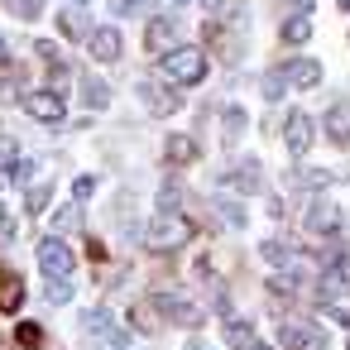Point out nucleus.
Masks as SVG:
<instances>
[{
    "label": "nucleus",
    "instance_id": "f257e3e1",
    "mask_svg": "<svg viewBox=\"0 0 350 350\" xmlns=\"http://www.w3.org/2000/svg\"><path fill=\"white\" fill-rule=\"evenodd\" d=\"M187 240H192V221L178 216V211H159V216L149 221V230H144V245H149L154 254H173V250H183Z\"/></svg>",
    "mask_w": 350,
    "mask_h": 350
},
{
    "label": "nucleus",
    "instance_id": "f03ea898",
    "mask_svg": "<svg viewBox=\"0 0 350 350\" xmlns=\"http://www.w3.org/2000/svg\"><path fill=\"white\" fill-rule=\"evenodd\" d=\"M159 72L168 77V87H197L206 77V53L202 49H173V53H163Z\"/></svg>",
    "mask_w": 350,
    "mask_h": 350
},
{
    "label": "nucleus",
    "instance_id": "7ed1b4c3",
    "mask_svg": "<svg viewBox=\"0 0 350 350\" xmlns=\"http://www.w3.org/2000/svg\"><path fill=\"white\" fill-rule=\"evenodd\" d=\"M82 331H92L101 345H111V350H125L130 345V331L106 312V307H92V312H82Z\"/></svg>",
    "mask_w": 350,
    "mask_h": 350
},
{
    "label": "nucleus",
    "instance_id": "20e7f679",
    "mask_svg": "<svg viewBox=\"0 0 350 350\" xmlns=\"http://www.w3.org/2000/svg\"><path fill=\"white\" fill-rule=\"evenodd\" d=\"M72 264H77V254H72L58 235L39 240V269H44L49 278H68V273H72Z\"/></svg>",
    "mask_w": 350,
    "mask_h": 350
},
{
    "label": "nucleus",
    "instance_id": "39448f33",
    "mask_svg": "<svg viewBox=\"0 0 350 350\" xmlns=\"http://www.w3.org/2000/svg\"><path fill=\"white\" fill-rule=\"evenodd\" d=\"M154 307H159V317H163V321L202 326V307H197L192 297H183V293H159V297H154Z\"/></svg>",
    "mask_w": 350,
    "mask_h": 350
},
{
    "label": "nucleus",
    "instance_id": "423d86ee",
    "mask_svg": "<svg viewBox=\"0 0 350 350\" xmlns=\"http://www.w3.org/2000/svg\"><path fill=\"white\" fill-rule=\"evenodd\" d=\"M312 135H317V125H312V116H307V111H293V116L283 120V144H288V154H293V159H302V154L312 149Z\"/></svg>",
    "mask_w": 350,
    "mask_h": 350
},
{
    "label": "nucleus",
    "instance_id": "0eeeda50",
    "mask_svg": "<svg viewBox=\"0 0 350 350\" xmlns=\"http://www.w3.org/2000/svg\"><path fill=\"white\" fill-rule=\"evenodd\" d=\"M25 111H29L34 120H44V125H58V120H63V92H53V87H49V92H29V96H25Z\"/></svg>",
    "mask_w": 350,
    "mask_h": 350
},
{
    "label": "nucleus",
    "instance_id": "6e6552de",
    "mask_svg": "<svg viewBox=\"0 0 350 350\" xmlns=\"http://www.w3.org/2000/svg\"><path fill=\"white\" fill-rule=\"evenodd\" d=\"M87 49H92V58H96V63H116L125 44H120V29H116V25H101V29H92V34H87Z\"/></svg>",
    "mask_w": 350,
    "mask_h": 350
},
{
    "label": "nucleus",
    "instance_id": "1a4fd4ad",
    "mask_svg": "<svg viewBox=\"0 0 350 350\" xmlns=\"http://www.w3.org/2000/svg\"><path fill=\"white\" fill-rule=\"evenodd\" d=\"M278 340H283L288 350H321V345H326V336H321L317 326H307V321H283Z\"/></svg>",
    "mask_w": 350,
    "mask_h": 350
},
{
    "label": "nucleus",
    "instance_id": "9d476101",
    "mask_svg": "<svg viewBox=\"0 0 350 350\" xmlns=\"http://www.w3.org/2000/svg\"><path fill=\"white\" fill-rule=\"evenodd\" d=\"M173 39H178V25H173L168 15L149 20V29H144V49H149V53H173V49H178Z\"/></svg>",
    "mask_w": 350,
    "mask_h": 350
},
{
    "label": "nucleus",
    "instance_id": "9b49d317",
    "mask_svg": "<svg viewBox=\"0 0 350 350\" xmlns=\"http://www.w3.org/2000/svg\"><path fill=\"white\" fill-rule=\"evenodd\" d=\"M139 96H144V106H149L154 116H173V111L183 106V96H178L173 87H159V82H139Z\"/></svg>",
    "mask_w": 350,
    "mask_h": 350
},
{
    "label": "nucleus",
    "instance_id": "f8f14e48",
    "mask_svg": "<svg viewBox=\"0 0 350 350\" xmlns=\"http://www.w3.org/2000/svg\"><path fill=\"white\" fill-rule=\"evenodd\" d=\"M336 226H340V211H336L326 197H317V202L307 206V230H312V235H331Z\"/></svg>",
    "mask_w": 350,
    "mask_h": 350
},
{
    "label": "nucleus",
    "instance_id": "ddd939ff",
    "mask_svg": "<svg viewBox=\"0 0 350 350\" xmlns=\"http://www.w3.org/2000/svg\"><path fill=\"white\" fill-rule=\"evenodd\" d=\"M326 139L340 144V149H350V101H336L326 111Z\"/></svg>",
    "mask_w": 350,
    "mask_h": 350
},
{
    "label": "nucleus",
    "instance_id": "4468645a",
    "mask_svg": "<svg viewBox=\"0 0 350 350\" xmlns=\"http://www.w3.org/2000/svg\"><path fill=\"white\" fill-rule=\"evenodd\" d=\"M20 302H25V278L0 264V312H20Z\"/></svg>",
    "mask_w": 350,
    "mask_h": 350
},
{
    "label": "nucleus",
    "instance_id": "2eb2a0df",
    "mask_svg": "<svg viewBox=\"0 0 350 350\" xmlns=\"http://www.w3.org/2000/svg\"><path fill=\"white\" fill-rule=\"evenodd\" d=\"M283 82H293V87H317V82H321V63H317V58H293V63L283 68Z\"/></svg>",
    "mask_w": 350,
    "mask_h": 350
},
{
    "label": "nucleus",
    "instance_id": "dca6fc26",
    "mask_svg": "<svg viewBox=\"0 0 350 350\" xmlns=\"http://www.w3.org/2000/svg\"><path fill=\"white\" fill-rule=\"evenodd\" d=\"M345 288H350V264H345V259L326 264V273H321V297H340Z\"/></svg>",
    "mask_w": 350,
    "mask_h": 350
},
{
    "label": "nucleus",
    "instance_id": "f3484780",
    "mask_svg": "<svg viewBox=\"0 0 350 350\" xmlns=\"http://www.w3.org/2000/svg\"><path fill=\"white\" fill-rule=\"evenodd\" d=\"M82 106L87 111H106L111 106V87L101 77H82Z\"/></svg>",
    "mask_w": 350,
    "mask_h": 350
},
{
    "label": "nucleus",
    "instance_id": "a211bd4d",
    "mask_svg": "<svg viewBox=\"0 0 350 350\" xmlns=\"http://www.w3.org/2000/svg\"><path fill=\"white\" fill-rule=\"evenodd\" d=\"M130 326H135V331H144V336L163 326V317H159V307H154V297H149V302H135V312H130Z\"/></svg>",
    "mask_w": 350,
    "mask_h": 350
},
{
    "label": "nucleus",
    "instance_id": "6ab92c4d",
    "mask_svg": "<svg viewBox=\"0 0 350 350\" xmlns=\"http://www.w3.org/2000/svg\"><path fill=\"white\" fill-rule=\"evenodd\" d=\"M163 159H168V163H178V168H183V163H192V159H197V144H192V139H187V135H173V139H168V144H163Z\"/></svg>",
    "mask_w": 350,
    "mask_h": 350
},
{
    "label": "nucleus",
    "instance_id": "aec40b11",
    "mask_svg": "<svg viewBox=\"0 0 350 350\" xmlns=\"http://www.w3.org/2000/svg\"><path fill=\"white\" fill-rule=\"evenodd\" d=\"M226 183L235 187V192H259V163L250 159V163H240L235 173H226Z\"/></svg>",
    "mask_w": 350,
    "mask_h": 350
},
{
    "label": "nucleus",
    "instance_id": "412c9836",
    "mask_svg": "<svg viewBox=\"0 0 350 350\" xmlns=\"http://www.w3.org/2000/svg\"><path fill=\"white\" fill-rule=\"evenodd\" d=\"M226 345L250 350V345H254V326H250V321H240V317H226Z\"/></svg>",
    "mask_w": 350,
    "mask_h": 350
},
{
    "label": "nucleus",
    "instance_id": "4be33fe9",
    "mask_svg": "<svg viewBox=\"0 0 350 350\" xmlns=\"http://www.w3.org/2000/svg\"><path fill=\"white\" fill-rule=\"evenodd\" d=\"M307 39H312V20L307 15H293L283 25V44H307Z\"/></svg>",
    "mask_w": 350,
    "mask_h": 350
},
{
    "label": "nucleus",
    "instance_id": "5701e85b",
    "mask_svg": "<svg viewBox=\"0 0 350 350\" xmlns=\"http://www.w3.org/2000/svg\"><path fill=\"white\" fill-rule=\"evenodd\" d=\"M58 29H63L68 39H82V34H92V29H87V20H82L77 10H63V15H58Z\"/></svg>",
    "mask_w": 350,
    "mask_h": 350
},
{
    "label": "nucleus",
    "instance_id": "b1692460",
    "mask_svg": "<svg viewBox=\"0 0 350 350\" xmlns=\"http://www.w3.org/2000/svg\"><path fill=\"white\" fill-rule=\"evenodd\" d=\"M264 259H269L273 269H288V264H293V250H288L283 240H264Z\"/></svg>",
    "mask_w": 350,
    "mask_h": 350
},
{
    "label": "nucleus",
    "instance_id": "393cba45",
    "mask_svg": "<svg viewBox=\"0 0 350 350\" xmlns=\"http://www.w3.org/2000/svg\"><path fill=\"white\" fill-rule=\"evenodd\" d=\"M15 340H20L25 350H39V345H44V326H39V321H20Z\"/></svg>",
    "mask_w": 350,
    "mask_h": 350
},
{
    "label": "nucleus",
    "instance_id": "a878e982",
    "mask_svg": "<svg viewBox=\"0 0 350 350\" xmlns=\"http://www.w3.org/2000/svg\"><path fill=\"white\" fill-rule=\"evenodd\" d=\"M216 211H221V221H226V226H245V206H240V202L216 197Z\"/></svg>",
    "mask_w": 350,
    "mask_h": 350
},
{
    "label": "nucleus",
    "instance_id": "bb28decb",
    "mask_svg": "<svg viewBox=\"0 0 350 350\" xmlns=\"http://www.w3.org/2000/svg\"><path fill=\"white\" fill-rule=\"evenodd\" d=\"M240 135H245V111L230 106V111H226V144H235Z\"/></svg>",
    "mask_w": 350,
    "mask_h": 350
},
{
    "label": "nucleus",
    "instance_id": "cd10ccee",
    "mask_svg": "<svg viewBox=\"0 0 350 350\" xmlns=\"http://www.w3.org/2000/svg\"><path fill=\"white\" fill-rule=\"evenodd\" d=\"M5 10L20 15V20H34V15L44 10V0H5Z\"/></svg>",
    "mask_w": 350,
    "mask_h": 350
},
{
    "label": "nucleus",
    "instance_id": "c85d7f7f",
    "mask_svg": "<svg viewBox=\"0 0 350 350\" xmlns=\"http://www.w3.org/2000/svg\"><path fill=\"white\" fill-rule=\"evenodd\" d=\"M53 226H58V230H77V226H82V206H63V211L53 216Z\"/></svg>",
    "mask_w": 350,
    "mask_h": 350
},
{
    "label": "nucleus",
    "instance_id": "c756f323",
    "mask_svg": "<svg viewBox=\"0 0 350 350\" xmlns=\"http://www.w3.org/2000/svg\"><path fill=\"white\" fill-rule=\"evenodd\" d=\"M49 302L58 307V302H72V283L68 278H49Z\"/></svg>",
    "mask_w": 350,
    "mask_h": 350
},
{
    "label": "nucleus",
    "instance_id": "7c9ffc66",
    "mask_svg": "<svg viewBox=\"0 0 350 350\" xmlns=\"http://www.w3.org/2000/svg\"><path fill=\"white\" fill-rule=\"evenodd\" d=\"M34 53H39L49 68H63V53H58V44H49V39H39V44H34Z\"/></svg>",
    "mask_w": 350,
    "mask_h": 350
},
{
    "label": "nucleus",
    "instance_id": "2f4dec72",
    "mask_svg": "<svg viewBox=\"0 0 350 350\" xmlns=\"http://www.w3.org/2000/svg\"><path fill=\"white\" fill-rule=\"evenodd\" d=\"M283 87H288V82H283V68H278V72H264V96H269V101H278Z\"/></svg>",
    "mask_w": 350,
    "mask_h": 350
},
{
    "label": "nucleus",
    "instance_id": "473e14b6",
    "mask_svg": "<svg viewBox=\"0 0 350 350\" xmlns=\"http://www.w3.org/2000/svg\"><path fill=\"white\" fill-rule=\"evenodd\" d=\"M49 197H53V187H49V183H34V187H29V211H44Z\"/></svg>",
    "mask_w": 350,
    "mask_h": 350
},
{
    "label": "nucleus",
    "instance_id": "72a5a7b5",
    "mask_svg": "<svg viewBox=\"0 0 350 350\" xmlns=\"http://www.w3.org/2000/svg\"><path fill=\"white\" fill-rule=\"evenodd\" d=\"M178 202H183V187H178V183H163V192H159V211H173Z\"/></svg>",
    "mask_w": 350,
    "mask_h": 350
},
{
    "label": "nucleus",
    "instance_id": "f704fd0d",
    "mask_svg": "<svg viewBox=\"0 0 350 350\" xmlns=\"http://www.w3.org/2000/svg\"><path fill=\"white\" fill-rule=\"evenodd\" d=\"M297 183H302V187H326L331 173H326V168H307V173H297Z\"/></svg>",
    "mask_w": 350,
    "mask_h": 350
},
{
    "label": "nucleus",
    "instance_id": "c9c22d12",
    "mask_svg": "<svg viewBox=\"0 0 350 350\" xmlns=\"http://www.w3.org/2000/svg\"><path fill=\"white\" fill-rule=\"evenodd\" d=\"M111 10L116 15H139V10H149V0H111Z\"/></svg>",
    "mask_w": 350,
    "mask_h": 350
},
{
    "label": "nucleus",
    "instance_id": "e433bc0d",
    "mask_svg": "<svg viewBox=\"0 0 350 350\" xmlns=\"http://www.w3.org/2000/svg\"><path fill=\"white\" fill-rule=\"evenodd\" d=\"M92 192H96V178H77V183H72V197H77V202H87Z\"/></svg>",
    "mask_w": 350,
    "mask_h": 350
},
{
    "label": "nucleus",
    "instance_id": "4c0bfd02",
    "mask_svg": "<svg viewBox=\"0 0 350 350\" xmlns=\"http://www.w3.org/2000/svg\"><path fill=\"white\" fill-rule=\"evenodd\" d=\"M10 178H15V183H29V178H34V163H29V159H20V163L10 168Z\"/></svg>",
    "mask_w": 350,
    "mask_h": 350
},
{
    "label": "nucleus",
    "instance_id": "58836bf2",
    "mask_svg": "<svg viewBox=\"0 0 350 350\" xmlns=\"http://www.w3.org/2000/svg\"><path fill=\"white\" fill-rule=\"evenodd\" d=\"M10 240H15V226H10V221H0V245H10Z\"/></svg>",
    "mask_w": 350,
    "mask_h": 350
},
{
    "label": "nucleus",
    "instance_id": "ea45409f",
    "mask_svg": "<svg viewBox=\"0 0 350 350\" xmlns=\"http://www.w3.org/2000/svg\"><path fill=\"white\" fill-rule=\"evenodd\" d=\"M202 5H206V15H221V10H226V0H202Z\"/></svg>",
    "mask_w": 350,
    "mask_h": 350
},
{
    "label": "nucleus",
    "instance_id": "a19ab883",
    "mask_svg": "<svg viewBox=\"0 0 350 350\" xmlns=\"http://www.w3.org/2000/svg\"><path fill=\"white\" fill-rule=\"evenodd\" d=\"M293 10H297V15H307V10H312V0H293Z\"/></svg>",
    "mask_w": 350,
    "mask_h": 350
},
{
    "label": "nucleus",
    "instance_id": "79ce46f5",
    "mask_svg": "<svg viewBox=\"0 0 350 350\" xmlns=\"http://www.w3.org/2000/svg\"><path fill=\"white\" fill-rule=\"evenodd\" d=\"M0 63H5V39H0Z\"/></svg>",
    "mask_w": 350,
    "mask_h": 350
},
{
    "label": "nucleus",
    "instance_id": "37998d69",
    "mask_svg": "<svg viewBox=\"0 0 350 350\" xmlns=\"http://www.w3.org/2000/svg\"><path fill=\"white\" fill-rule=\"evenodd\" d=\"M340 10H350V0H340Z\"/></svg>",
    "mask_w": 350,
    "mask_h": 350
},
{
    "label": "nucleus",
    "instance_id": "c03bdc74",
    "mask_svg": "<svg viewBox=\"0 0 350 350\" xmlns=\"http://www.w3.org/2000/svg\"><path fill=\"white\" fill-rule=\"evenodd\" d=\"M250 350H269V345H250Z\"/></svg>",
    "mask_w": 350,
    "mask_h": 350
},
{
    "label": "nucleus",
    "instance_id": "a18cd8bd",
    "mask_svg": "<svg viewBox=\"0 0 350 350\" xmlns=\"http://www.w3.org/2000/svg\"><path fill=\"white\" fill-rule=\"evenodd\" d=\"M173 5H187V0H173Z\"/></svg>",
    "mask_w": 350,
    "mask_h": 350
},
{
    "label": "nucleus",
    "instance_id": "49530a36",
    "mask_svg": "<svg viewBox=\"0 0 350 350\" xmlns=\"http://www.w3.org/2000/svg\"><path fill=\"white\" fill-rule=\"evenodd\" d=\"M72 5H87V0H72Z\"/></svg>",
    "mask_w": 350,
    "mask_h": 350
},
{
    "label": "nucleus",
    "instance_id": "de8ad7c7",
    "mask_svg": "<svg viewBox=\"0 0 350 350\" xmlns=\"http://www.w3.org/2000/svg\"><path fill=\"white\" fill-rule=\"evenodd\" d=\"M0 221H5V206H0Z\"/></svg>",
    "mask_w": 350,
    "mask_h": 350
}]
</instances>
